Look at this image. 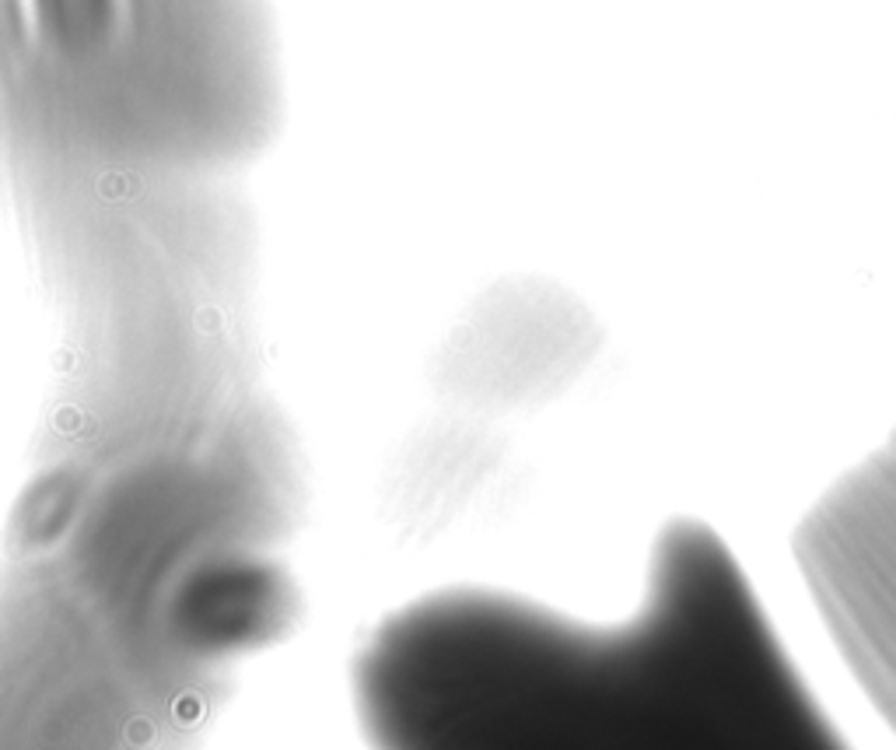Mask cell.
<instances>
[{
  "instance_id": "1",
  "label": "cell",
  "mask_w": 896,
  "mask_h": 750,
  "mask_svg": "<svg viewBox=\"0 0 896 750\" xmlns=\"http://www.w3.org/2000/svg\"><path fill=\"white\" fill-rule=\"evenodd\" d=\"M375 750H865L729 540L672 515L606 617L452 589L354 667Z\"/></svg>"
},
{
  "instance_id": "2",
  "label": "cell",
  "mask_w": 896,
  "mask_h": 750,
  "mask_svg": "<svg viewBox=\"0 0 896 750\" xmlns=\"http://www.w3.org/2000/svg\"><path fill=\"white\" fill-rule=\"evenodd\" d=\"M284 113L270 0H0V200L21 250L252 207Z\"/></svg>"
},
{
  "instance_id": "3",
  "label": "cell",
  "mask_w": 896,
  "mask_h": 750,
  "mask_svg": "<svg viewBox=\"0 0 896 750\" xmlns=\"http://www.w3.org/2000/svg\"><path fill=\"white\" fill-rule=\"evenodd\" d=\"M791 565L837 677L896 750V424L806 505Z\"/></svg>"
}]
</instances>
